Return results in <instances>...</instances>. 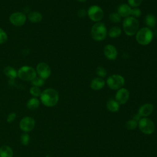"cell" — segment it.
Wrapping results in <instances>:
<instances>
[{"label": "cell", "instance_id": "obj_17", "mask_svg": "<svg viewBox=\"0 0 157 157\" xmlns=\"http://www.w3.org/2000/svg\"><path fill=\"white\" fill-rule=\"evenodd\" d=\"M4 73L6 75L7 77H8L10 79H15L18 77V72L16 71L15 68H13L12 66H6L4 69Z\"/></svg>", "mask_w": 157, "mask_h": 157}, {"label": "cell", "instance_id": "obj_15", "mask_svg": "<svg viewBox=\"0 0 157 157\" xmlns=\"http://www.w3.org/2000/svg\"><path fill=\"white\" fill-rule=\"evenodd\" d=\"M131 7L130 6L126 4H122L118 7L117 12L122 17H127L131 15Z\"/></svg>", "mask_w": 157, "mask_h": 157}, {"label": "cell", "instance_id": "obj_27", "mask_svg": "<svg viewBox=\"0 0 157 157\" xmlns=\"http://www.w3.org/2000/svg\"><path fill=\"white\" fill-rule=\"evenodd\" d=\"M109 19L113 23H119L121 21V17L118 13H112L109 15Z\"/></svg>", "mask_w": 157, "mask_h": 157}, {"label": "cell", "instance_id": "obj_10", "mask_svg": "<svg viewBox=\"0 0 157 157\" xmlns=\"http://www.w3.org/2000/svg\"><path fill=\"white\" fill-rule=\"evenodd\" d=\"M26 20V16L25 13L20 12H16L12 13L9 17L10 22L15 26L23 25Z\"/></svg>", "mask_w": 157, "mask_h": 157}, {"label": "cell", "instance_id": "obj_8", "mask_svg": "<svg viewBox=\"0 0 157 157\" xmlns=\"http://www.w3.org/2000/svg\"><path fill=\"white\" fill-rule=\"evenodd\" d=\"M87 15L90 19H91L92 21L98 22L103 18L104 12L101 7L96 5H93L88 8Z\"/></svg>", "mask_w": 157, "mask_h": 157}, {"label": "cell", "instance_id": "obj_20", "mask_svg": "<svg viewBox=\"0 0 157 157\" xmlns=\"http://www.w3.org/2000/svg\"><path fill=\"white\" fill-rule=\"evenodd\" d=\"M13 150L7 145H2L0 147V157H13Z\"/></svg>", "mask_w": 157, "mask_h": 157}, {"label": "cell", "instance_id": "obj_3", "mask_svg": "<svg viewBox=\"0 0 157 157\" xmlns=\"http://www.w3.org/2000/svg\"><path fill=\"white\" fill-rule=\"evenodd\" d=\"M153 34L150 28L144 27L138 30L136 33V39L138 44L142 45L149 44L153 40Z\"/></svg>", "mask_w": 157, "mask_h": 157}, {"label": "cell", "instance_id": "obj_2", "mask_svg": "<svg viewBox=\"0 0 157 157\" xmlns=\"http://www.w3.org/2000/svg\"><path fill=\"white\" fill-rule=\"evenodd\" d=\"M139 21L132 17H127L123 21V31L128 36H132L136 34L139 30Z\"/></svg>", "mask_w": 157, "mask_h": 157}, {"label": "cell", "instance_id": "obj_7", "mask_svg": "<svg viewBox=\"0 0 157 157\" xmlns=\"http://www.w3.org/2000/svg\"><path fill=\"white\" fill-rule=\"evenodd\" d=\"M138 126L140 131L145 134H151L155 131L153 122L148 118H142L138 122Z\"/></svg>", "mask_w": 157, "mask_h": 157}, {"label": "cell", "instance_id": "obj_25", "mask_svg": "<svg viewBox=\"0 0 157 157\" xmlns=\"http://www.w3.org/2000/svg\"><path fill=\"white\" fill-rule=\"evenodd\" d=\"M29 93L34 98H37L39 97L41 94V90L39 89V87L33 86H32L30 90H29Z\"/></svg>", "mask_w": 157, "mask_h": 157}, {"label": "cell", "instance_id": "obj_28", "mask_svg": "<svg viewBox=\"0 0 157 157\" xmlns=\"http://www.w3.org/2000/svg\"><path fill=\"white\" fill-rule=\"evenodd\" d=\"M138 125V123H137V121L134 120H128L126 122V126L128 129L132 130V129H134Z\"/></svg>", "mask_w": 157, "mask_h": 157}, {"label": "cell", "instance_id": "obj_1", "mask_svg": "<svg viewBox=\"0 0 157 157\" xmlns=\"http://www.w3.org/2000/svg\"><path fill=\"white\" fill-rule=\"evenodd\" d=\"M40 99L41 102L45 106L53 107L58 102L59 94L53 88H47L41 93Z\"/></svg>", "mask_w": 157, "mask_h": 157}, {"label": "cell", "instance_id": "obj_19", "mask_svg": "<svg viewBox=\"0 0 157 157\" xmlns=\"http://www.w3.org/2000/svg\"><path fill=\"white\" fill-rule=\"evenodd\" d=\"M145 22L148 28H153L155 26L157 22V20L155 15L148 13L145 17Z\"/></svg>", "mask_w": 157, "mask_h": 157}, {"label": "cell", "instance_id": "obj_30", "mask_svg": "<svg viewBox=\"0 0 157 157\" xmlns=\"http://www.w3.org/2000/svg\"><path fill=\"white\" fill-rule=\"evenodd\" d=\"M142 14V12L141 10L137 7H134L133 9H131V15H132L131 17L136 18L139 17Z\"/></svg>", "mask_w": 157, "mask_h": 157}, {"label": "cell", "instance_id": "obj_21", "mask_svg": "<svg viewBox=\"0 0 157 157\" xmlns=\"http://www.w3.org/2000/svg\"><path fill=\"white\" fill-rule=\"evenodd\" d=\"M40 105V101L37 98H32L29 99L27 102L26 106L28 109L31 110H36Z\"/></svg>", "mask_w": 157, "mask_h": 157}, {"label": "cell", "instance_id": "obj_23", "mask_svg": "<svg viewBox=\"0 0 157 157\" xmlns=\"http://www.w3.org/2000/svg\"><path fill=\"white\" fill-rule=\"evenodd\" d=\"M121 34V29L118 26H113L108 32V35L112 38H117Z\"/></svg>", "mask_w": 157, "mask_h": 157}, {"label": "cell", "instance_id": "obj_31", "mask_svg": "<svg viewBox=\"0 0 157 157\" xmlns=\"http://www.w3.org/2000/svg\"><path fill=\"white\" fill-rule=\"evenodd\" d=\"M7 40V35L6 33L0 28V44H4Z\"/></svg>", "mask_w": 157, "mask_h": 157}, {"label": "cell", "instance_id": "obj_22", "mask_svg": "<svg viewBox=\"0 0 157 157\" xmlns=\"http://www.w3.org/2000/svg\"><path fill=\"white\" fill-rule=\"evenodd\" d=\"M107 109L112 112H117L119 110L120 104L114 99H109L107 102Z\"/></svg>", "mask_w": 157, "mask_h": 157}, {"label": "cell", "instance_id": "obj_12", "mask_svg": "<svg viewBox=\"0 0 157 157\" xmlns=\"http://www.w3.org/2000/svg\"><path fill=\"white\" fill-rule=\"evenodd\" d=\"M129 98V91L124 88H120L115 95V101L119 104H125Z\"/></svg>", "mask_w": 157, "mask_h": 157}, {"label": "cell", "instance_id": "obj_16", "mask_svg": "<svg viewBox=\"0 0 157 157\" xmlns=\"http://www.w3.org/2000/svg\"><path fill=\"white\" fill-rule=\"evenodd\" d=\"M105 85V81L101 77H97L92 80L90 83V86L93 90H101Z\"/></svg>", "mask_w": 157, "mask_h": 157}, {"label": "cell", "instance_id": "obj_35", "mask_svg": "<svg viewBox=\"0 0 157 157\" xmlns=\"http://www.w3.org/2000/svg\"><path fill=\"white\" fill-rule=\"evenodd\" d=\"M78 1H79V2H85V1H86V0H77Z\"/></svg>", "mask_w": 157, "mask_h": 157}, {"label": "cell", "instance_id": "obj_26", "mask_svg": "<svg viewBox=\"0 0 157 157\" xmlns=\"http://www.w3.org/2000/svg\"><path fill=\"white\" fill-rule=\"evenodd\" d=\"M20 140L23 145H28L29 144L30 136L27 132H24L21 134L20 137Z\"/></svg>", "mask_w": 157, "mask_h": 157}, {"label": "cell", "instance_id": "obj_5", "mask_svg": "<svg viewBox=\"0 0 157 157\" xmlns=\"http://www.w3.org/2000/svg\"><path fill=\"white\" fill-rule=\"evenodd\" d=\"M18 72V77L25 81H31L37 75L36 71L32 67L29 66H23L21 67Z\"/></svg>", "mask_w": 157, "mask_h": 157}, {"label": "cell", "instance_id": "obj_6", "mask_svg": "<svg viewBox=\"0 0 157 157\" xmlns=\"http://www.w3.org/2000/svg\"><path fill=\"white\" fill-rule=\"evenodd\" d=\"M107 85L112 90H119L124 84V78L118 74H113L107 79Z\"/></svg>", "mask_w": 157, "mask_h": 157}, {"label": "cell", "instance_id": "obj_29", "mask_svg": "<svg viewBox=\"0 0 157 157\" xmlns=\"http://www.w3.org/2000/svg\"><path fill=\"white\" fill-rule=\"evenodd\" d=\"M96 74L98 76H99L101 78V77H104L107 75V71L105 68L101 66H98L96 68Z\"/></svg>", "mask_w": 157, "mask_h": 157}, {"label": "cell", "instance_id": "obj_33", "mask_svg": "<svg viewBox=\"0 0 157 157\" xmlns=\"http://www.w3.org/2000/svg\"><path fill=\"white\" fill-rule=\"evenodd\" d=\"M16 117H17V114L14 112H12V113H10L7 117V121L9 123H12L16 118Z\"/></svg>", "mask_w": 157, "mask_h": 157}, {"label": "cell", "instance_id": "obj_14", "mask_svg": "<svg viewBox=\"0 0 157 157\" xmlns=\"http://www.w3.org/2000/svg\"><path fill=\"white\" fill-rule=\"evenodd\" d=\"M153 110V105L151 104L147 103L140 107L138 110L139 115L142 117H147L150 115Z\"/></svg>", "mask_w": 157, "mask_h": 157}, {"label": "cell", "instance_id": "obj_32", "mask_svg": "<svg viewBox=\"0 0 157 157\" xmlns=\"http://www.w3.org/2000/svg\"><path fill=\"white\" fill-rule=\"evenodd\" d=\"M128 1L129 6L133 7H137L142 3V0H128Z\"/></svg>", "mask_w": 157, "mask_h": 157}, {"label": "cell", "instance_id": "obj_13", "mask_svg": "<svg viewBox=\"0 0 157 157\" xmlns=\"http://www.w3.org/2000/svg\"><path fill=\"white\" fill-rule=\"evenodd\" d=\"M104 54L105 56L110 60H114L117 57V50L115 47L111 44H108L104 48Z\"/></svg>", "mask_w": 157, "mask_h": 157}, {"label": "cell", "instance_id": "obj_11", "mask_svg": "<svg viewBox=\"0 0 157 157\" xmlns=\"http://www.w3.org/2000/svg\"><path fill=\"white\" fill-rule=\"evenodd\" d=\"M36 72L40 77L45 80L50 76L51 69L47 63L41 62L39 63L36 66Z\"/></svg>", "mask_w": 157, "mask_h": 157}, {"label": "cell", "instance_id": "obj_18", "mask_svg": "<svg viewBox=\"0 0 157 157\" xmlns=\"http://www.w3.org/2000/svg\"><path fill=\"white\" fill-rule=\"evenodd\" d=\"M28 18L32 23H39L42 20V15L39 12L34 11L28 14Z\"/></svg>", "mask_w": 157, "mask_h": 157}, {"label": "cell", "instance_id": "obj_34", "mask_svg": "<svg viewBox=\"0 0 157 157\" xmlns=\"http://www.w3.org/2000/svg\"><path fill=\"white\" fill-rule=\"evenodd\" d=\"M86 14L87 12L86 11V10L83 9H80L77 12V15L80 18H84L86 15Z\"/></svg>", "mask_w": 157, "mask_h": 157}, {"label": "cell", "instance_id": "obj_24", "mask_svg": "<svg viewBox=\"0 0 157 157\" xmlns=\"http://www.w3.org/2000/svg\"><path fill=\"white\" fill-rule=\"evenodd\" d=\"M31 83L33 86H42L44 83H45V81L44 79L40 77H36L33 80H31Z\"/></svg>", "mask_w": 157, "mask_h": 157}, {"label": "cell", "instance_id": "obj_9", "mask_svg": "<svg viewBox=\"0 0 157 157\" xmlns=\"http://www.w3.org/2000/svg\"><path fill=\"white\" fill-rule=\"evenodd\" d=\"M35 120L31 117H23L19 124L20 128L25 132H28L32 131L35 126Z\"/></svg>", "mask_w": 157, "mask_h": 157}, {"label": "cell", "instance_id": "obj_4", "mask_svg": "<svg viewBox=\"0 0 157 157\" xmlns=\"http://www.w3.org/2000/svg\"><path fill=\"white\" fill-rule=\"evenodd\" d=\"M107 34L105 25L101 22H97L93 25L91 29L92 38L96 41H101L105 39Z\"/></svg>", "mask_w": 157, "mask_h": 157}]
</instances>
